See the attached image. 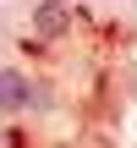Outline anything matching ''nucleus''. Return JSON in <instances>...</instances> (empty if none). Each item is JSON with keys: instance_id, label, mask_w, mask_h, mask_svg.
Instances as JSON below:
<instances>
[{"instance_id": "nucleus-3", "label": "nucleus", "mask_w": 137, "mask_h": 148, "mask_svg": "<svg viewBox=\"0 0 137 148\" xmlns=\"http://www.w3.org/2000/svg\"><path fill=\"white\" fill-rule=\"evenodd\" d=\"M132 99H137V77H132Z\"/></svg>"}, {"instance_id": "nucleus-2", "label": "nucleus", "mask_w": 137, "mask_h": 148, "mask_svg": "<svg viewBox=\"0 0 137 148\" xmlns=\"http://www.w3.org/2000/svg\"><path fill=\"white\" fill-rule=\"evenodd\" d=\"M71 16H77V11H71V0H38V5L27 11V27H33L44 44H55V38H66V33H71Z\"/></svg>"}, {"instance_id": "nucleus-1", "label": "nucleus", "mask_w": 137, "mask_h": 148, "mask_svg": "<svg viewBox=\"0 0 137 148\" xmlns=\"http://www.w3.org/2000/svg\"><path fill=\"white\" fill-rule=\"evenodd\" d=\"M38 99H44V88H38L22 66H0V115H5V121L38 110Z\"/></svg>"}]
</instances>
